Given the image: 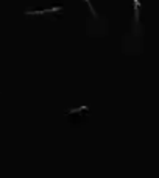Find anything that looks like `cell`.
<instances>
[{"label":"cell","instance_id":"cell-1","mask_svg":"<svg viewBox=\"0 0 159 178\" xmlns=\"http://www.w3.org/2000/svg\"><path fill=\"white\" fill-rule=\"evenodd\" d=\"M63 7H55V8H50V10H35V11H25V14H44L47 11H61Z\"/></svg>","mask_w":159,"mask_h":178},{"label":"cell","instance_id":"cell-2","mask_svg":"<svg viewBox=\"0 0 159 178\" xmlns=\"http://www.w3.org/2000/svg\"><path fill=\"white\" fill-rule=\"evenodd\" d=\"M134 2V11H136V21H139V8H140V3L139 0H133Z\"/></svg>","mask_w":159,"mask_h":178},{"label":"cell","instance_id":"cell-3","mask_svg":"<svg viewBox=\"0 0 159 178\" xmlns=\"http://www.w3.org/2000/svg\"><path fill=\"white\" fill-rule=\"evenodd\" d=\"M84 2H86V3H87V5H89V10H91V11H92V14H94V17H98V14H97V11H95V10H94V7H92V3H91V2H89V0H84Z\"/></svg>","mask_w":159,"mask_h":178},{"label":"cell","instance_id":"cell-4","mask_svg":"<svg viewBox=\"0 0 159 178\" xmlns=\"http://www.w3.org/2000/svg\"><path fill=\"white\" fill-rule=\"evenodd\" d=\"M89 110L87 106H80V108H73V110H69V113H78V111H86Z\"/></svg>","mask_w":159,"mask_h":178}]
</instances>
